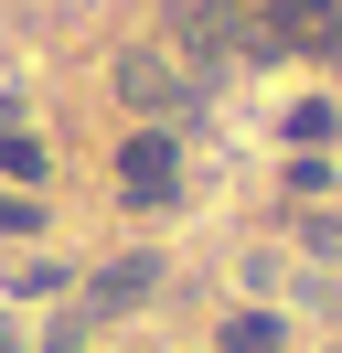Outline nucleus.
I'll list each match as a JSON object with an SVG mask.
<instances>
[{"mask_svg":"<svg viewBox=\"0 0 342 353\" xmlns=\"http://www.w3.org/2000/svg\"><path fill=\"white\" fill-rule=\"evenodd\" d=\"M118 193H128V203H171V193H182V150H171L161 129H139V139L118 150Z\"/></svg>","mask_w":342,"mask_h":353,"instance_id":"f257e3e1","label":"nucleus"},{"mask_svg":"<svg viewBox=\"0 0 342 353\" xmlns=\"http://www.w3.org/2000/svg\"><path fill=\"white\" fill-rule=\"evenodd\" d=\"M118 97L150 108V118H182V108H192V75L171 65V54H128V65H118Z\"/></svg>","mask_w":342,"mask_h":353,"instance_id":"f03ea898","label":"nucleus"},{"mask_svg":"<svg viewBox=\"0 0 342 353\" xmlns=\"http://www.w3.org/2000/svg\"><path fill=\"white\" fill-rule=\"evenodd\" d=\"M278 343H289L278 310H235V321H225V353H278Z\"/></svg>","mask_w":342,"mask_h":353,"instance_id":"7ed1b4c3","label":"nucleus"},{"mask_svg":"<svg viewBox=\"0 0 342 353\" xmlns=\"http://www.w3.org/2000/svg\"><path fill=\"white\" fill-rule=\"evenodd\" d=\"M150 279H161V268H150V257H118V268H107V279H97V310H128V300H139Z\"/></svg>","mask_w":342,"mask_h":353,"instance_id":"20e7f679","label":"nucleus"},{"mask_svg":"<svg viewBox=\"0 0 342 353\" xmlns=\"http://www.w3.org/2000/svg\"><path fill=\"white\" fill-rule=\"evenodd\" d=\"M0 172H11V182H43V139H21V129H0Z\"/></svg>","mask_w":342,"mask_h":353,"instance_id":"39448f33","label":"nucleus"},{"mask_svg":"<svg viewBox=\"0 0 342 353\" xmlns=\"http://www.w3.org/2000/svg\"><path fill=\"white\" fill-rule=\"evenodd\" d=\"M289 139H310V150H321V139H332V97H310V108H289Z\"/></svg>","mask_w":342,"mask_h":353,"instance_id":"423d86ee","label":"nucleus"},{"mask_svg":"<svg viewBox=\"0 0 342 353\" xmlns=\"http://www.w3.org/2000/svg\"><path fill=\"white\" fill-rule=\"evenodd\" d=\"M43 353H86V321H54V332H43Z\"/></svg>","mask_w":342,"mask_h":353,"instance_id":"0eeeda50","label":"nucleus"},{"mask_svg":"<svg viewBox=\"0 0 342 353\" xmlns=\"http://www.w3.org/2000/svg\"><path fill=\"white\" fill-rule=\"evenodd\" d=\"M0 353H21V343H0Z\"/></svg>","mask_w":342,"mask_h":353,"instance_id":"6e6552de","label":"nucleus"}]
</instances>
